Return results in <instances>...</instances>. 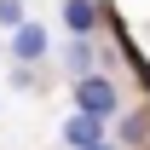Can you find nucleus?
Returning <instances> with one entry per match:
<instances>
[{"label":"nucleus","mask_w":150,"mask_h":150,"mask_svg":"<svg viewBox=\"0 0 150 150\" xmlns=\"http://www.w3.org/2000/svg\"><path fill=\"white\" fill-rule=\"evenodd\" d=\"M75 104H81V115L110 121L115 115V87L104 81V75H81V81H75Z\"/></svg>","instance_id":"1"},{"label":"nucleus","mask_w":150,"mask_h":150,"mask_svg":"<svg viewBox=\"0 0 150 150\" xmlns=\"http://www.w3.org/2000/svg\"><path fill=\"white\" fill-rule=\"evenodd\" d=\"M64 139H69L75 150H93V144H104V121H98V115H69V121H64Z\"/></svg>","instance_id":"2"},{"label":"nucleus","mask_w":150,"mask_h":150,"mask_svg":"<svg viewBox=\"0 0 150 150\" xmlns=\"http://www.w3.org/2000/svg\"><path fill=\"white\" fill-rule=\"evenodd\" d=\"M40 52H46V29H40V23H23V29H12V58H18V64H35Z\"/></svg>","instance_id":"3"},{"label":"nucleus","mask_w":150,"mask_h":150,"mask_svg":"<svg viewBox=\"0 0 150 150\" xmlns=\"http://www.w3.org/2000/svg\"><path fill=\"white\" fill-rule=\"evenodd\" d=\"M64 23H69L75 40H87L98 29V6H93V0H69V6H64Z\"/></svg>","instance_id":"4"},{"label":"nucleus","mask_w":150,"mask_h":150,"mask_svg":"<svg viewBox=\"0 0 150 150\" xmlns=\"http://www.w3.org/2000/svg\"><path fill=\"white\" fill-rule=\"evenodd\" d=\"M93 64H98V58H93V40H75V46H69V75L81 81V75H93Z\"/></svg>","instance_id":"5"},{"label":"nucleus","mask_w":150,"mask_h":150,"mask_svg":"<svg viewBox=\"0 0 150 150\" xmlns=\"http://www.w3.org/2000/svg\"><path fill=\"white\" fill-rule=\"evenodd\" d=\"M0 23H6V29H23V0H0Z\"/></svg>","instance_id":"6"},{"label":"nucleus","mask_w":150,"mask_h":150,"mask_svg":"<svg viewBox=\"0 0 150 150\" xmlns=\"http://www.w3.org/2000/svg\"><path fill=\"white\" fill-rule=\"evenodd\" d=\"M139 139H144V115H127L121 121V144H139Z\"/></svg>","instance_id":"7"},{"label":"nucleus","mask_w":150,"mask_h":150,"mask_svg":"<svg viewBox=\"0 0 150 150\" xmlns=\"http://www.w3.org/2000/svg\"><path fill=\"white\" fill-rule=\"evenodd\" d=\"M93 150H110V144H93Z\"/></svg>","instance_id":"8"}]
</instances>
